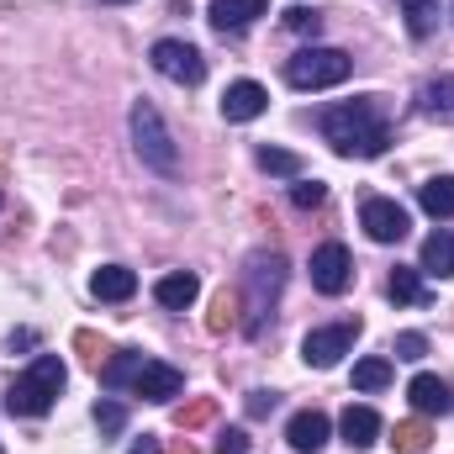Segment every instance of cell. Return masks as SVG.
Instances as JSON below:
<instances>
[{
  "label": "cell",
  "instance_id": "1",
  "mask_svg": "<svg viewBox=\"0 0 454 454\" xmlns=\"http://www.w3.org/2000/svg\"><path fill=\"white\" fill-rule=\"evenodd\" d=\"M323 137L343 159H380L391 148V121H386L380 96H359V101L328 106L323 112Z\"/></svg>",
  "mask_w": 454,
  "mask_h": 454
},
{
  "label": "cell",
  "instance_id": "2",
  "mask_svg": "<svg viewBox=\"0 0 454 454\" xmlns=\"http://www.w3.org/2000/svg\"><path fill=\"white\" fill-rule=\"evenodd\" d=\"M64 380H69L64 359H59V354H37V359H32V370L11 380V391H5V407H11L16 418H43V412L59 402Z\"/></svg>",
  "mask_w": 454,
  "mask_h": 454
},
{
  "label": "cell",
  "instance_id": "3",
  "mask_svg": "<svg viewBox=\"0 0 454 454\" xmlns=\"http://www.w3.org/2000/svg\"><path fill=\"white\" fill-rule=\"evenodd\" d=\"M354 74V59L343 53V48H301L291 64H286V80L296 85V90H333Z\"/></svg>",
  "mask_w": 454,
  "mask_h": 454
},
{
  "label": "cell",
  "instance_id": "4",
  "mask_svg": "<svg viewBox=\"0 0 454 454\" xmlns=\"http://www.w3.org/2000/svg\"><path fill=\"white\" fill-rule=\"evenodd\" d=\"M132 143H137V159H143L148 169H159V175H175V169H180V148H175L164 116L153 112L148 101L132 106Z\"/></svg>",
  "mask_w": 454,
  "mask_h": 454
},
{
  "label": "cell",
  "instance_id": "5",
  "mask_svg": "<svg viewBox=\"0 0 454 454\" xmlns=\"http://www.w3.org/2000/svg\"><path fill=\"white\" fill-rule=\"evenodd\" d=\"M243 286H248L243 307L254 312V317H248V333H259V328H264L270 301H275V296H280V286H286V259H280V254H254V259H248V270H243Z\"/></svg>",
  "mask_w": 454,
  "mask_h": 454
},
{
  "label": "cell",
  "instance_id": "6",
  "mask_svg": "<svg viewBox=\"0 0 454 454\" xmlns=\"http://www.w3.org/2000/svg\"><path fill=\"white\" fill-rule=\"evenodd\" d=\"M148 59H153V69H159L164 80H175V85H201V80H207L201 48H191V43H180V37H159Z\"/></svg>",
  "mask_w": 454,
  "mask_h": 454
},
{
  "label": "cell",
  "instance_id": "7",
  "mask_svg": "<svg viewBox=\"0 0 454 454\" xmlns=\"http://www.w3.org/2000/svg\"><path fill=\"white\" fill-rule=\"evenodd\" d=\"M359 339V323H333V328H312L307 339H301V359L312 364V370H333L343 354L354 348Z\"/></svg>",
  "mask_w": 454,
  "mask_h": 454
},
{
  "label": "cell",
  "instance_id": "8",
  "mask_svg": "<svg viewBox=\"0 0 454 454\" xmlns=\"http://www.w3.org/2000/svg\"><path fill=\"white\" fill-rule=\"evenodd\" d=\"M312 286H317L323 296H343V291L354 286V259H348L343 243H323V248L312 254Z\"/></svg>",
  "mask_w": 454,
  "mask_h": 454
},
{
  "label": "cell",
  "instance_id": "9",
  "mask_svg": "<svg viewBox=\"0 0 454 454\" xmlns=\"http://www.w3.org/2000/svg\"><path fill=\"white\" fill-rule=\"evenodd\" d=\"M359 223L364 232L375 238V243H402L407 238V207H396V201H386V196H370L364 207H359Z\"/></svg>",
  "mask_w": 454,
  "mask_h": 454
},
{
  "label": "cell",
  "instance_id": "10",
  "mask_svg": "<svg viewBox=\"0 0 454 454\" xmlns=\"http://www.w3.org/2000/svg\"><path fill=\"white\" fill-rule=\"evenodd\" d=\"M132 391H137L143 402H175V396L185 391V375H180L175 364H164V359H143V370H137Z\"/></svg>",
  "mask_w": 454,
  "mask_h": 454
},
{
  "label": "cell",
  "instance_id": "11",
  "mask_svg": "<svg viewBox=\"0 0 454 454\" xmlns=\"http://www.w3.org/2000/svg\"><path fill=\"white\" fill-rule=\"evenodd\" d=\"M328 434H333V423H328V412H317V407H307V412H296V418L286 423V439H291L296 454H317L328 444Z\"/></svg>",
  "mask_w": 454,
  "mask_h": 454
},
{
  "label": "cell",
  "instance_id": "12",
  "mask_svg": "<svg viewBox=\"0 0 454 454\" xmlns=\"http://www.w3.org/2000/svg\"><path fill=\"white\" fill-rule=\"evenodd\" d=\"M264 106H270V90L259 80H238V85H227V96H223L227 121H254V116H264Z\"/></svg>",
  "mask_w": 454,
  "mask_h": 454
},
{
  "label": "cell",
  "instance_id": "13",
  "mask_svg": "<svg viewBox=\"0 0 454 454\" xmlns=\"http://www.w3.org/2000/svg\"><path fill=\"white\" fill-rule=\"evenodd\" d=\"M407 396H412L418 418H434V412H454V386H450V380H439V375H412Z\"/></svg>",
  "mask_w": 454,
  "mask_h": 454
},
{
  "label": "cell",
  "instance_id": "14",
  "mask_svg": "<svg viewBox=\"0 0 454 454\" xmlns=\"http://www.w3.org/2000/svg\"><path fill=\"white\" fill-rule=\"evenodd\" d=\"M196 296H201V280H196L191 270H169V275H159V280H153V301H159V307H169V312H185Z\"/></svg>",
  "mask_w": 454,
  "mask_h": 454
},
{
  "label": "cell",
  "instance_id": "15",
  "mask_svg": "<svg viewBox=\"0 0 454 454\" xmlns=\"http://www.w3.org/2000/svg\"><path fill=\"white\" fill-rule=\"evenodd\" d=\"M264 11H270V0H212V5H207V16H212L217 32H243V27L259 21Z\"/></svg>",
  "mask_w": 454,
  "mask_h": 454
},
{
  "label": "cell",
  "instance_id": "16",
  "mask_svg": "<svg viewBox=\"0 0 454 454\" xmlns=\"http://www.w3.org/2000/svg\"><path fill=\"white\" fill-rule=\"evenodd\" d=\"M90 296H96V301H132V296H137V275H132L127 264H101V270L90 275Z\"/></svg>",
  "mask_w": 454,
  "mask_h": 454
},
{
  "label": "cell",
  "instance_id": "17",
  "mask_svg": "<svg viewBox=\"0 0 454 454\" xmlns=\"http://www.w3.org/2000/svg\"><path fill=\"white\" fill-rule=\"evenodd\" d=\"M339 428H343V444H348V450H370V444L380 439V412H375V407H348Z\"/></svg>",
  "mask_w": 454,
  "mask_h": 454
},
{
  "label": "cell",
  "instance_id": "18",
  "mask_svg": "<svg viewBox=\"0 0 454 454\" xmlns=\"http://www.w3.org/2000/svg\"><path fill=\"white\" fill-rule=\"evenodd\" d=\"M418 270H423V275H439V280L454 275V232L450 227H439V232L423 238V264H418Z\"/></svg>",
  "mask_w": 454,
  "mask_h": 454
},
{
  "label": "cell",
  "instance_id": "19",
  "mask_svg": "<svg viewBox=\"0 0 454 454\" xmlns=\"http://www.w3.org/2000/svg\"><path fill=\"white\" fill-rule=\"evenodd\" d=\"M418 207H423L434 223L454 217V175H434L428 185H418Z\"/></svg>",
  "mask_w": 454,
  "mask_h": 454
},
{
  "label": "cell",
  "instance_id": "20",
  "mask_svg": "<svg viewBox=\"0 0 454 454\" xmlns=\"http://www.w3.org/2000/svg\"><path fill=\"white\" fill-rule=\"evenodd\" d=\"M137 370H143V354L137 348H116L112 359L101 364V386H132Z\"/></svg>",
  "mask_w": 454,
  "mask_h": 454
},
{
  "label": "cell",
  "instance_id": "21",
  "mask_svg": "<svg viewBox=\"0 0 454 454\" xmlns=\"http://www.w3.org/2000/svg\"><path fill=\"white\" fill-rule=\"evenodd\" d=\"M386 296H391L396 307H418V301H428V291H423L418 270H402V264H396V275L386 280Z\"/></svg>",
  "mask_w": 454,
  "mask_h": 454
},
{
  "label": "cell",
  "instance_id": "22",
  "mask_svg": "<svg viewBox=\"0 0 454 454\" xmlns=\"http://www.w3.org/2000/svg\"><path fill=\"white\" fill-rule=\"evenodd\" d=\"M391 444H396L402 454H423L428 444H434V428H428L423 418H407V423L391 428Z\"/></svg>",
  "mask_w": 454,
  "mask_h": 454
},
{
  "label": "cell",
  "instance_id": "23",
  "mask_svg": "<svg viewBox=\"0 0 454 454\" xmlns=\"http://www.w3.org/2000/svg\"><path fill=\"white\" fill-rule=\"evenodd\" d=\"M254 159H259V169H264V175H280V180H301V159H296L291 148H259Z\"/></svg>",
  "mask_w": 454,
  "mask_h": 454
},
{
  "label": "cell",
  "instance_id": "24",
  "mask_svg": "<svg viewBox=\"0 0 454 454\" xmlns=\"http://www.w3.org/2000/svg\"><path fill=\"white\" fill-rule=\"evenodd\" d=\"M386 380H391V359L370 354V359L354 364V391H386Z\"/></svg>",
  "mask_w": 454,
  "mask_h": 454
},
{
  "label": "cell",
  "instance_id": "25",
  "mask_svg": "<svg viewBox=\"0 0 454 454\" xmlns=\"http://www.w3.org/2000/svg\"><path fill=\"white\" fill-rule=\"evenodd\" d=\"M439 0H407V32L412 37H434L439 32Z\"/></svg>",
  "mask_w": 454,
  "mask_h": 454
},
{
  "label": "cell",
  "instance_id": "26",
  "mask_svg": "<svg viewBox=\"0 0 454 454\" xmlns=\"http://www.w3.org/2000/svg\"><path fill=\"white\" fill-rule=\"evenodd\" d=\"M423 112L428 116H454V74H439L423 85Z\"/></svg>",
  "mask_w": 454,
  "mask_h": 454
},
{
  "label": "cell",
  "instance_id": "27",
  "mask_svg": "<svg viewBox=\"0 0 454 454\" xmlns=\"http://www.w3.org/2000/svg\"><path fill=\"white\" fill-rule=\"evenodd\" d=\"M217 418V396H196V402H185V407H175V423L185 428V434H196V428H207Z\"/></svg>",
  "mask_w": 454,
  "mask_h": 454
},
{
  "label": "cell",
  "instance_id": "28",
  "mask_svg": "<svg viewBox=\"0 0 454 454\" xmlns=\"http://www.w3.org/2000/svg\"><path fill=\"white\" fill-rule=\"evenodd\" d=\"M238 312H243V296H238V291H223V296L212 301V312H207V333H227V328L238 323Z\"/></svg>",
  "mask_w": 454,
  "mask_h": 454
},
{
  "label": "cell",
  "instance_id": "29",
  "mask_svg": "<svg viewBox=\"0 0 454 454\" xmlns=\"http://www.w3.org/2000/svg\"><path fill=\"white\" fill-rule=\"evenodd\" d=\"M74 348H80V359H85V364H90L96 375H101V364L112 359V348H106V339H101V333H90V328H80V333H74Z\"/></svg>",
  "mask_w": 454,
  "mask_h": 454
},
{
  "label": "cell",
  "instance_id": "30",
  "mask_svg": "<svg viewBox=\"0 0 454 454\" xmlns=\"http://www.w3.org/2000/svg\"><path fill=\"white\" fill-rule=\"evenodd\" d=\"M96 428H101L106 439H116V434L127 428V407L112 402V396H101V402H96Z\"/></svg>",
  "mask_w": 454,
  "mask_h": 454
},
{
  "label": "cell",
  "instance_id": "31",
  "mask_svg": "<svg viewBox=\"0 0 454 454\" xmlns=\"http://www.w3.org/2000/svg\"><path fill=\"white\" fill-rule=\"evenodd\" d=\"M286 32H296V37H317V32H323V16L307 11V5H291V11H286Z\"/></svg>",
  "mask_w": 454,
  "mask_h": 454
},
{
  "label": "cell",
  "instance_id": "32",
  "mask_svg": "<svg viewBox=\"0 0 454 454\" xmlns=\"http://www.w3.org/2000/svg\"><path fill=\"white\" fill-rule=\"evenodd\" d=\"M323 201H328V185H323V180H296V185H291V207L312 212V207H323Z\"/></svg>",
  "mask_w": 454,
  "mask_h": 454
},
{
  "label": "cell",
  "instance_id": "33",
  "mask_svg": "<svg viewBox=\"0 0 454 454\" xmlns=\"http://www.w3.org/2000/svg\"><path fill=\"white\" fill-rule=\"evenodd\" d=\"M391 354H396V359H423V354H428V339H423V333H396Z\"/></svg>",
  "mask_w": 454,
  "mask_h": 454
},
{
  "label": "cell",
  "instance_id": "34",
  "mask_svg": "<svg viewBox=\"0 0 454 454\" xmlns=\"http://www.w3.org/2000/svg\"><path fill=\"white\" fill-rule=\"evenodd\" d=\"M217 454H248V434L243 428H223L217 434Z\"/></svg>",
  "mask_w": 454,
  "mask_h": 454
},
{
  "label": "cell",
  "instance_id": "35",
  "mask_svg": "<svg viewBox=\"0 0 454 454\" xmlns=\"http://www.w3.org/2000/svg\"><path fill=\"white\" fill-rule=\"evenodd\" d=\"M275 407H280V396H275V391H254V396H248V418H270Z\"/></svg>",
  "mask_w": 454,
  "mask_h": 454
},
{
  "label": "cell",
  "instance_id": "36",
  "mask_svg": "<svg viewBox=\"0 0 454 454\" xmlns=\"http://www.w3.org/2000/svg\"><path fill=\"white\" fill-rule=\"evenodd\" d=\"M127 454H164V450H159V439H153V434H143V439H137Z\"/></svg>",
  "mask_w": 454,
  "mask_h": 454
},
{
  "label": "cell",
  "instance_id": "37",
  "mask_svg": "<svg viewBox=\"0 0 454 454\" xmlns=\"http://www.w3.org/2000/svg\"><path fill=\"white\" fill-rule=\"evenodd\" d=\"M32 343H37V339H32V333H27V328H21V333H11V343H5V348H11V354H16V348H32Z\"/></svg>",
  "mask_w": 454,
  "mask_h": 454
},
{
  "label": "cell",
  "instance_id": "38",
  "mask_svg": "<svg viewBox=\"0 0 454 454\" xmlns=\"http://www.w3.org/2000/svg\"><path fill=\"white\" fill-rule=\"evenodd\" d=\"M106 5H127V0H106Z\"/></svg>",
  "mask_w": 454,
  "mask_h": 454
},
{
  "label": "cell",
  "instance_id": "39",
  "mask_svg": "<svg viewBox=\"0 0 454 454\" xmlns=\"http://www.w3.org/2000/svg\"><path fill=\"white\" fill-rule=\"evenodd\" d=\"M0 454H5V450H0Z\"/></svg>",
  "mask_w": 454,
  "mask_h": 454
}]
</instances>
